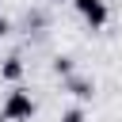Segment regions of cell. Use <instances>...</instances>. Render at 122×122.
Returning <instances> with one entry per match:
<instances>
[{"instance_id": "cell-1", "label": "cell", "mask_w": 122, "mask_h": 122, "mask_svg": "<svg viewBox=\"0 0 122 122\" xmlns=\"http://www.w3.org/2000/svg\"><path fill=\"white\" fill-rule=\"evenodd\" d=\"M0 114H4V122H27V118L34 114V99H30V92H23V88L8 92V99H4Z\"/></svg>"}, {"instance_id": "cell-3", "label": "cell", "mask_w": 122, "mask_h": 122, "mask_svg": "<svg viewBox=\"0 0 122 122\" xmlns=\"http://www.w3.org/2000/svg\"><path fill=\"white\" fill-rule=\"evenodd\" d=\"M65 88H69L72 95H80V99H92V92H95V84H92L88 76H65Z\"/></svg>"}, {"instance_id": "cell-2", "label": "cell", "mask_w": 122, "mask_h": 122, "mask_svg": "<svg viewBox=\"0 0 122 122\" xmlns=\"http://www.w3.org/2000/svg\"><path fill=\"white\" fill-rule=\"evenodd\" d=\"M72 4H76V11L88 19L92 30H99V27L107 23V4H103V0H72Z\"/></svg>"}, {"instance_id": "cell-8", "label": "cell", "mask_w": 122, "mask_h": 122, "mask_svg": "<svg viewBox=\"0 0 122 122\" xmlns=\"http://www.w3.org/2000/svg\"><path fill=\"white\" fill-rule=\"evenodd\" d=\"M0 122H4V114H0Z\"/></svg>"}, {"instance_id": "cell-4", "label": "cell", "mask_w": 122, "mask_h": 122, "mask_svg": "<svg viewBox=\"0 0 122 122\" xmlns=\"http://www.w3.org/2000/svg\"><path fill=\"white\" fill-rule=\"evenodd\" d=\"M0 76H4V80H19V76H23V61H19V57H8L4 69H0Z\"/></svg>"}, {"instance_id": "cell-5", "label": "cell", "mask_w": 122, "mask_h": 122, "mask_svg": "<svg viewBox=\"0 0 122 122\" xmlns=\"http://www.w3.org/2000/svg\"><path fill=\"white\" fill-rule=\"evenodd\" d=\"M53 69H57L61 76H72V61H69V57H57V61H53Z\"/></svg>"}, {"instance_id": "cell-6", "label": "cell", "mask_w": 122, "mask_h": 122, "mask_svg": "<svg viewBox=\"0 0 122 122\" xmlns=\"http://www.w3.org/2000/svg\"><path fill=\"white\" fill-rule=\"evenodd\" d=\"M61 122H84V111H80V107H72V111H65V114H61Z\"/></svg>"}, {"instance_id": "cell-7", "label": "cell", "mask_w": 122, "mask_h": 122, "mask_svg": "<svg viewBox=\"0 0 122 122\" xmlns=\"http://www.w3.org/2000/svg\"><path fill=\"white\" fill-rule=\"evenodd\" d=\"M4 34H8V19L0 15V38H4Z\"/></svg>"}]
</instances>
